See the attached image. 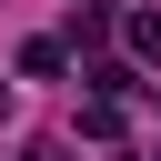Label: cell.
Segmentation results:
<instances>
[{
	"mask_svg": "<svg viewBox=\"0 0 161 161\" xmlns=\"http://www.w3.org/2000/svg\"><path fill=\"white\" fill-rule=\"evenodd\" d=\"M60 60H70V40H20V70L30 80H60Z\"/></svg>",
	"mask_w": 161,
	"mask_h": 161,
	"instance_id": "cell-1",
	"label": "cell"
},
{
	"mask_svg": "<svg viewBox=\"0 0 161 161\" xmlns=\"http://www.w3.org/2000/svg\"><path fill=\"white\" fill-rule=\"evenodd\" d=\"M80 131H91V141H121V101L91 91V101H80Z\"/></svg>",
	"mask_w": 161,
	"mask_h": 161,
	"instance_id": "cell-2",
	"label": "cell"
},
{
	"mask_svg": "<svg viewBox=\"0 0 161 161\" xmlns=\"http://www.w3.org/2000/svg\"><path fill=\"white\" fill-rule=\"evenodd\" d=\"M121 40H131L141 60H161V10H131V20H121Z\"/></svg>",
	"mask_w": 161,
	"mask_h": 161,
	"instance_id": "cell-3",
	"label": "cell"
},
{
	"mask_svg": "<svg viewBox=\"0 0 161 161\" xmlns=\"http://www.w3.org/2000/svg\"><path fill=\"white\" fill-rule=\"evenodd\" d=\"M30 161H60V141H30Z\"/></svg>",
	"mask_w": 161,
	"mask_h": 161,
	"instance_id": "cell-4",
	"label": "cell"
},
{
	"mask_svg": "<svg viewBox=\"0 0 161 161\" xmlns=\"http://www.w3.org/2000/svg\"><path fill=\"white\" fill-rule=\"evenodd\" d=\"M151 101H161V80H151Z\"/></svg>",
	"mask_w": 161,
	"mask_h": 161,
	"instance_id": "cell-5",
	"label": "cell"
}]
</instances>
